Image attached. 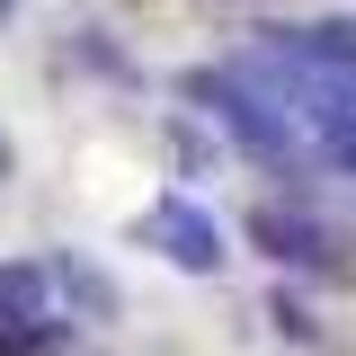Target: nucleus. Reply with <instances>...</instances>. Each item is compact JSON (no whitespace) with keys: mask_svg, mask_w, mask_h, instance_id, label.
Returning a JSON list of instances; mask_svg holds the SVG:
<instances>
[{"mask_svg":"<svg viewBox=\"0 0 356 356\" xmlns=\"http://www.w3.org/2000/svg\"><path fill=\"white\" fill-rule=\"evenodd\" d=\"M152 232H161V241H170V259H178V267H196V276L222 259V250H214V222L196 214L187 196H161V205H152Z\"/></svg>","mask_w":356,"mask_h":356,"instance_id":"1","label":"nucleus"},{"mask_svg":"<svg viewBox=\"0 0 356 356\" xmlns=\"http://www.w3.org/2000/svg\"><path fill=\"white\" fill-rule=\"evenodd\" d=\"M250 241H259L267 259H285V267H321V232L294 222L285 205H259V214H250Z\"/></svg>","mask_w":356,"mask_h":356,"instance_id":"2","label":"nucleus"},{"mask_svg":"<svg viewBox=\"0 0 356 356\" xmlns=\"http://www.w3.org/2000/svg\"><path fill=\"white\" fill-rule=\"evenodd\" d=\"M276 330H285V339H312V312L294 303V294H285V303H276Z\"/></svg>","mask_w":356,"mask_h":356,"instance_id":"4","label":"nucleus"},{"mask_svg":"<svg viewBox=\"0 0 356 356\" xmlns=\"http://www.w3.org/2000/svg\"><path fill=\"white\" fill-rule=\"evenodd\" d=\"M44 276H54V267H0V330L36 321V303H44Z\"/></svg>","mask_w":356,"mask_h":356,"instance_id":"3","label":"nucleus"}]
</instances>
